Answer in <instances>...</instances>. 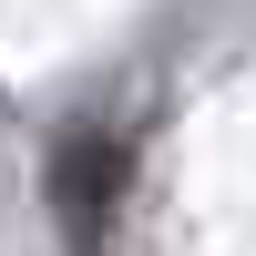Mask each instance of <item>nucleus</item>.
Masks as SVG:
<instances>
[{
  "label": "nucleus",
  "mask_w": 256,
  "mask_h": 256,
  "mask_svg": "<svg viewBox=\"0 0 256 256\" xmlns=\"http://www.w3.org/2000/svg\"><path fill=\"white\" fill-rule=\"evenodd\" d=\"M123 184H134V154L113 134H62L52 144V216H62V236L82 256H102V226H113Z\"/></svg>",
  "instance_id": "nucleus-1"
}]
</instances>
